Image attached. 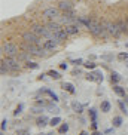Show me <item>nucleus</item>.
I'll use <instances>...</instances> for the list:
<instances>
[{
  "mask_svg": "<svg viewBox=\"0 0 128 135\" xmlns=\"http://www.w3.org/2000/svg\"><path fill=\"white\" fill-rule=\"evenodd\" d=\"M88 30L92 36H95V37H104V39L109 37V33H107V30H106V27H104L103 24H100V22H97V21L91 20V22H89V25H88Z\"/></svg>",
  "mask_w": 128,
  "mask_h": 135,
  "instance_id": "f257e3e1",
  "label": "nucleus"
},
{
  "mask_svg": "<svg viewBox=\"0 0 128 135\" xmlns=\"http://www.w3.org/2000/svg\"><path fill=\"white\" fill-rule=\"evenodd\" d=\"M3 62L6 64V67H8V70L9 71H18L21 68V65H20V60H16L15 56H6L3 60Z\"/></svg>",
  "mask_w": 128,
  "mask_h": 135,
  "instance_id": "f03ea898",
  "label": "nucleus"
},
{
  "mask_svg": "<svg viewBox=\"0 0 128 135\" xmlns=\"http://www.w3.org/2000/svg\"><path fill=\"white\" fill-rule=\"evenodd\" d=\"M22 40L27 42V43H34V45L43 46V45H42V37H39L37 34H34L31 30H30V31H25L24 34H22Z\"/></svg>",
  "mask_w": 128,
  "mask_h": 135,
  "instance_id": "7ed1b4c3",
  "label": "nucleus"
},
{
  "mask_svg": "<svg viewBox=\"0 0 128 135\" xmlns=\"http://www.w3.org/2000/svg\"><path fill=\"white\" fill-rule=\"evenodd\" d=\"M101 24L106 27V30H107L109 36L112 37H119L122 33H121V30L118 28V24L116 22H109V21H106V22H101Z\"/></svg>",
  "mask_w": 128,
  "mask_h": 135,
  "instance_id": "20e7f679",
  "label": "nucleus"
},
{
  "mask_svg": "<svg viewBox=\"0 0 128 135\" xmlns=\"http://www.w3.org/2000/svg\"><path fill=\"white\" fill-rule=\"evenodd\" d=\"M2 52L6 54L8 56H16L18 54H20V52H18V46H16L15 43H12V42L4 43L3 46H2Z\"/></svg>",
  "mask_w": 128,
  "mask_h": 135,
  "instance_id": "39448f33",
  "label": "nucleus"
},
{
  "mask_svg": "<svg viewBox=\"0 0 128 135\" xmlns=\"http://www.w3.org/2000/svg\"><path fill=\"white\" fill-rule=\"evenodd\" d=\"M43 16L48 18V20H55L60 16V9L58 8H48L43 11Z\"/></svg>",
  "mask_w": 128,
  "mask_h": 135,
  "instance_id": "423d86ee",
  "label": "nucleus"
},
{
  "mask_svg": "<svg viewBox=\"0 0 128 135\" xmlns=\"http://www.w3.org/2000/svg\"><path fill=\"white\" fill-rule=\"evenodd\" d=\"M58 9L63 11V12H67V11H73V3L70 0H61L58 3Z\"/></svg>",
  "mask_w": 128,
  "mask_h": 135,
  "instance_id": "0eeeda50",
  "label": "nucleus"
},
{
  "mask_svg": "<svg viewBox=\"0 0 128 135\" xmlns=\"http://www.w3.org/2000/svg\"><path fill=\"white\" fill-rule=\"evenodd\" d=\"M58 43H60V42H57V40H54V39H48L43 43V48L46 49V51H54V49H57Z\"/></svg>",
  "mask_w": 128,
  "mask_h": 135,
  "instance_id": "6e6552de",
  "label": "nucleus"
},
{
  "mask_svg": "<svg viewBox=\"0 0 128 135\" xmlns=\"http://www.w3.org/2000/svg\"><path fill=\"white\" fill-rule=\"evenodd\" d=\"M64 30L67 31L68 36H75V34H77V33H79V27H77L76 24H68V25H66V27H64Z\"/></svg>",
  "mask_w": 128,
  "mask_h": 135,
  "instance_id": "1a4fd4ad",
  "label": "nucleus"
},
{
  "mask_svg": "<svg viewBox=\"0 0 128 135\" xmlns=\"http://www.w3.org/2000/svg\"><path fill=\"white\" fill-rule=\"evenodd\" d=\"M55 34V37H54V40H57V42H63V40H66L67 39V31L64 30V28H61L60 31H57V33H54Z\"/></svg>",
  "mask_w": 128,
  "mask_h": 135,
  "instance_id": "9d476101",
  "label": "nucleus"
},
{
  "mask_svg": "<svg viewBox=\"0 0 128 135\" xmlns=\"http://www.w3.org/2000/svg\"><path fill=\"white\" fill-rule=\"evenodd\" d=\"M46 27H48L52 33H57V31H60V30H61V25L58 24V22H54V21H49Z\"/></svg>",
  "mask_w": 128,
  "mask_h": 135,
  "instance_id": "9b49d317",
  "label": "nucleus"
},
{
  "mask_svg": "<svg viewBox=\"0 0 128 135\" xmlns=\"http://www.w3.org/2000/svg\"><path fill=\"white\" fill-rule=\"evenodd\" d=\"M118 28L121 30L122 34H128V25H127V21H118Z\"/></svg>",
  "mask_w": 128,
  "mask_h": 135,
  "instance_id": "f8f14e48",
  "label": "nucleus"
},
{
  "mask_svg": "<svg viewBox=\"0 0 128 135\" xmlns=\"http://www.w3.org/2000/svg\"><path fill=\"white\" fill-rule=\"evenodd\" d=\"M113 91H115L119 97H125V89L122 86H119V85H115V86H113Z\"/></svg>",
  "mask_w": 128,
  "mask_h": 135,
  "instance_id": "ddd939ff",
  "label": "nucleus"
},
{
  "mask_svg": "<svg viewBox=\"0 0 128 135\" xmlns=\"http://www.w3.org/2000/svg\"><path fill=\"white\" fill-rule=\"evenodd\" d=\"M101 111L103 113H109L110 111V103L109 101H103L101 103Z\"/></svg>",
  "mask_w": 128,
  "mask_h": 135,
  "instance_id": "4468645a",
  "label": "nucleus"
},
{
  "mask_svg": "<svg viewBox=\"0 0 128 135\" xmlns=\"http://www.w3.org/2000/svg\"><path fill=\"white\" fill-rule=\"evenodd\" d=\"M72 107H73V110L76 111V113H82V111H84V108H82V104H79V103H73Z\"/></svg>",
  "mask_w": 128,
  "mask_h": 135,
  "instance_id": "2eb2a0df",
  "label": "nucleus"
},
{
  "mask_svg": "<svg viewBox=\"0 0 128 135\" xmlns=\"http://www.w3.org/2000/svg\"><path fill=\"white\" fill-rule=\"evenodd\" d=\"M63 88H64L67 92H70V94H75V86H73L72 83H64Z\"/></svg>",
  "mask_w": 128,
  "mask_h": 135,
  "instance_id": "dca6fc26",
  "label": "nucleus"
},
{
  "mask_svg": "<svg viewBox=\"0 0 128 135\" xmlns=\"http://www.w3.org/2000/svg\"><path fill=\"white\" fill-rule=\"evenodd\" d=\"M37 125L43 128L45 125H48V119H46L45 116H42V117H39V119H37Z\"/></svg>",
  "mask_w": 128,
  "mask_h": 135,
  "instance_id": "f3484780",
  "label": "nucleus"
},
{
  "mask_svg": "<svg viewBox=\"0 0 128 135\" xmlns=\"http://www.w3.org/2000/svg\"><path fill=\"white\" fill-rule=\"evenodd\" d=\"M28 68H31V70H37L39 68V64H36V62H33V61H27V64H25Z\"/></svg>",
  "mask_w": 128,
  "mask_h": 135,
  "instance_id": "a211bd4d",
  "label": "nucleus"
},
{
  "mask_svg": "<svg viewBox=\"0 0 128 135\" xmlns=\"http://www.w3.org/2000/svg\"><path fill=\"white\" fill-rule=\"evenodd\" d=\"M18 60L20 61H27L28 60V52H21V54H18Z\"/></svg>",
  "mask_w": 128,
  "mask_h": 135,
  "instance_id": "6ab92c4d",
  "label": "nucleus"
},
{
  "mask_svg": "<svg viewBox=\"0 0 128 135\" xmlns=\"http://www.w3.org/2000/svg\"><path fill=\"white\" fill-rule=\"evenodd\" d=\"M110 79H112V82H113V83H116V82H119V80H121V76H119V73L113 71V73H112V77H110Z\"/></svg>",
  "mask_w": 128,
  "mask_h": 135,
  "instance_id": "aec40b11",
  "label": "nucleus"
},
{
  "mask_svg": "<svg viewBox=\"0 0 128 135\" xmlns=\"http://www.w3.org/2000/svg\"><path fill=\"white\" fill-rule=\"evenodd\" d=\"M67 131H68V125H67V123H63V125L60 126V129H58L60 134H66Z\"/></svg>",
  "mask_w": 128,
  "mask_h": 135,
  "instance_id": "412c9836",
  "label": "nucleus"
},
{
  "mask_svg": "<svg viewBox=\"0 0 128 135\" xmlns=\"http://www.w3.org/2000/svg\"><path fill=\"white\" fill-rule=\"evenodd\" d=\"M6 71H8V67H6V64L2 61V64H0V73H2V76L6 74Z\"/></svg>",
  "mask_w": 128,
  "mask_h": 135,
  "instance_id": "4be33fe9",
  "label": "nucleus"
},
{
  "mask_svg": "<svg viewBox=\"0 0 128 135\" xmlns=\"http://www.w3.org/2000/svg\"><path fill=\"white\" fill-rule=\"evenodd\" d=\"M121 125H122V119H121V117H115V119H113V126L119 128Z\"/></svg>",
  "mask_w": 128,
  "mask_h": 135,
  "instance_id": "5701e85b",
  "label": "nucleus"
},
{
  "mask_svg": "<svg viewBox=\"0 0 128 135\" xmlns=\"http://www.w3.org/2000/svg\"><path fill=\"white\" fill-rule=\"evenodd\" d=\"M48 74L51 76L52 79H55V80H57V79H60V77H61V74H60V73H57V71H54V70H52V71H49Z\"/></svg>",
  "mask_w": 128,
  "mask_h": 135,
  "instance_id": "b1692460",
  "label": "nucleus"
},
{
  "mask_svg": "<svg viewBox=\"0 0 128 135\" xmlns=\"http://www.w3.org/2000/svg\"><path fill=\"white\" fill-rule=\"evenodd\" d=\"M94 76H95L97 82H103V74H101L100 71H95V73H94Z\"/></svg>",
  "mask_w": 128,
  "mask_h": 135,
  "instance_id": "393cba45",
  "label": "nucleus"
},
{
  "mask_svg": "<svg viewBox=\"0 0 128 135\" xmlns=\"http://www.w3.org/2000/svg\"><path fill=\"white\" fill-rule=\"evenodd\" d=\"M89 114H91L92 123H95V117H97V113H95V110H94V108H91V110H89Z\"/></svg>",
  "mask_w": 128,
  "mask_h": 135,
  "instance_id": "a878e982",
  "label": "nucleus"
},
{
  "mask_svg": "<svg viewBox=\"0 0 128 135\" xmlns=\"http://www.w3.org/2000/svg\"><path fill=\"white\" fill-rule=\"evenodd\" d=\"M118 58H119V60H122V61L128 60V54H127V52H121L119 55H118Z\"/></svg>",
  "mask_w": 128,
  "mask_h": 135,
  "instance_id": "bb28decb",
  "label": "nucleus"
},
{
  "mask_svg": "<svg viewBox=\"0 0 128 135\" xmlns=\"http://www.w3.org/2000/svg\"><path fill=\"white\" fill-rule=\"evenodd\" d=\"M60 122H61V119H60V117H54V119L51 120V125H52V126H57V125H58Z\"/></svg>",
  "mask_w": 128,
  "mask_h": 135,
  "instance_id": "cd10ccee",
  "label": "nucleus"
},
{
  "mask_svg": "<svg viewBox=\"0 0 128 135\" xmlns=\"http://www.w3.org/2000/svg\"><path fill=\"white\" fill-rule=\"evenodd\" d=\"M46 94H48V95L51 97V98L54 99V101H58V98H57V95H55V94H54L52 91H46Z\"/></svg>",
  "mask_w": 128,
  "mask_h": 135,
  "instance_id": "c85d7f7f",
  "label": "nucleus"
},
{
  "mask_svg": "<svg viewBox=\"0 0 128 135\" xmlns=\"http://www.w3.org/2000/svg\"><path fill=\"white\" fill-rule=\"evenodd\" d=\"M48 108L52 111V113H60V108H58V107H55V105H49Z\"/></svg>",
  "mask_w": 128,
  "mask_h": 135,
  "instance_id": "c756f323",
  "label": "nucleus"
},
{
  "mask_svg": "<svg viewBox=\"0 0 128 135\" xmlns=\"http://www.w3.org/2000/svg\"><path fill=\"white\" fill-rule=\"evenodd\" d=\"M119 107H121V110L124 111L125 114H127V113H128V111H127V107H125V104L122 103V101H119Z\"/></svg>",
  "mask_w": 128,
  "mask_h": 135,
  "instance_id": "7c9ffc66",
  "label": "nucleus"
},
{
  "mask_svg": "<svg viewBox=\"0 0 128 135\" xmlns=\"http://www.w3.org/2000/svg\"><path fill=\"white\" fill-rule=\"evenodd\" d=\"M84 65H85L86 68H95V65H97V64H94V62H89V61H88V62H86V64H84Z\"/></svg>",
  "mask_w": 128,
  "mask_h": 135,
  "instance_id": "2f4dec72",
  "label": "nucleus"
},
{
  "mask_svg": "<svg viewBox=\"0 0 128 135\" xmlns=\"http://www.w3.org/2000/svg\"><path fill=\"white\" fill-rule=\"evenodd\" d=\"M6 128H8V120L4 119L3 122H2V131H6Z\"/></svg>",
  "mask_w": 128,
  "mask_h": 135,
  "instance_id": "473e14b6",
  "label": "nucleus"
},
{
  "mask_svg": "<svg viewBox=\"0 0 128 135\" xmlns=\"http://www.w3.org/2000/svg\"><path fill=\"white\" fill-rule=\"evenodd\" d=\"M18 135H30V132L24 131V129H20V131H18Z\"/></svg>",
  "mask_w": 128,
  "mask_h": 135,
  "instance_id": "72a5a7b5",
  "label": "nucleus"
},
{
  "mask_svg": "<svg viewBox=\"0 0 128 135\" xmlns=\"http://www.w3.org/2000/svg\"><path fill=\"white\" fill-rule=\"evenodd\" d=\"M86 79L91 80V82H92V80H95V76H94V73H89V74L86 76Z\"/></svg>",
  "mask_w": 128,
  "mask_h": 135,
  "instance_id": "f704fd0d",
  "label": "nucleus"
},
{
  "mask_svg": "<svg viewBox=\"0 0 128 135\" xmlns=\"http://www.w3.org/2000/svg\"><path fill=\"white\" fill-rule=\"evenodd\" d=\"M21 110H22V105H18V108H16V111H15V116H16V114H20Z\"/></svg>",
  "mask_w": 128,
  "mask_h": 135,
  "instance_id": "c9c22d12",
  "label": "nucleus"
},
{
  "mask_svg": "<svg viewBox=\"0 0 128 135\" xmlns=\"http://www.w3.org/2000/svg\"><path fill=\"white\" fill-rule=\"evenodd\" d=\"M60 68H63V70H66V68H67V64H66V62L60 64Z\"/></svg>",
  "mask_w": 128,
  "mask_h": 135,
  "instance_id": "e433bc0d",
  "label": "nucleus"
},
{
  "mask_svg": "<svg viewBox=\"0 0 128 135\" xmlns=\"http://www.w3.org/2000/svg\"><path fill=\"white\" fill-rule=\"evenodd\" d=\"M33 111H34V113H40L42 110H40V108H37V107H34V108H33Z\"/></svg>",
  "mask_w": 128,
  "mask_h": 135,
  "instance_id": "4c0bfd02",
  "label": "nucleus"
},
{
  "mask_svg": "<svg viewBox=\"0 0 128 135\" xmlns=\"http://www.w3.org/2000/svg\"><path fill=\"white\" fill-rule=\"evenodd\" d=\"M80 135H88V134H86V132L84 131V132H80Z\"/></svg>",
  "mask_w": 128,
  "mask_h": 135,
  "instance_id": "58836bf2",
  "label": "nucleus"
},
{
  "mask_svg": "<svg viewBox=\"0 0 128 135\" xmlns=\"http://www.w3.org/2000/svg\"><path fill=\"white\" fill-rule=\"evenodd\" d=\"M92 135H101V134H100V132H94Z\"/></svg>",
  "mask_w": 128,
  "mask_h": 135,
  "instance_id": "ea45409f",
  "label": "nucleus"
},
{
  "mask_svg": "<svg viewBox=\"0 0 128 135\" xmlns=\"http://www.w3.org/2000/svg\"><path fill=\"white\" fill-rule=\"evenodd\" d=\"M125 21H127V25H128V16H127V20H125Z\"/></svg>",
  "mask_w": 128,
  "mask_h": 135,
  "instance_id": "a19ab883",
  "label": "nucleus"
},
{
  "mask_svg": "<svg viewBox=\"0 0 128 135\" xmlns=\"http://www.w3.org/2000/svg\"><path fill=\"white\" fill-rule=\"evenodd\" d=\"M2 135H4V134H2Z\"/></svg>",
  "mask_w": 128,
  "mask_h": 135,
  "instance_id": "79ce46f5",
  "label": "nucleus"
}]
</instances>
